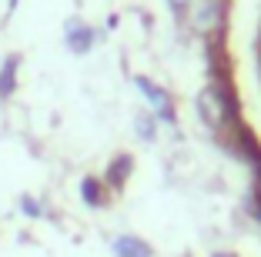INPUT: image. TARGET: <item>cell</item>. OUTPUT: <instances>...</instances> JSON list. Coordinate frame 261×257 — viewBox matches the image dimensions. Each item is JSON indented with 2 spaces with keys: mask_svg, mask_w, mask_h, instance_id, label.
<instances>
[{
  "mask_svg": "<svg viewBox=\"0 0 261 257\" xmlns=\"http://www.w3.org/2000/svg\"><path fill=\"white\" fill-rule=\"evenodd\" d=\"M111 250H114V257H154V247L144 241V237H138V234H121V237H114Z\"/></svg>",
  "mask_w": 261,
  "mask_h": 257,
  "instance_id": "2",
  "label": "cell"
},
{
  "mask_svg": "<svg viewBox=\"0 0 261 257\" xmlns=\"http://www.w3.org/2000/svg\"><path fill=\"white\" fill-rule=\"evenodd\" d=\"M248 211H251V217L261 224V181H254V190L248 194Z\"/></svg>",
  "mask_w": 261,
  "mask_h": 257,
  "instance_id": "8",
  "label": "cell"
},
{
  "mask_svg": "<svg viewBox=\"0 0 261 257\" xmlns=\"http://www.w3.org/2000/svg\"><path fill=\"white\" fill-rule=\"evenodd\" d=\"M130 170H134V157H130V154H117V157L108 164V170H104V184L114 187V190H121L124 184H127Z\"/></svg>",
  "mask_w": 261,
  "mask_h": 257,
  "instance_id": "3",
  "label": "cell"
},
{
  "mask_svg": "<svg viewBox=\"0 0 261 257\" xmlns=\"http://www.w3.org/2000/svg\"><path fill=\"white\" fill-rule=\"evenodd\" d=\"M181 257H191V254H181Z\"/></svg>",
  "mask_w": 261,
  "mask_h": 257,
  "instance_id": "12",
  "label": "cell"
},
{
  "mask_svg": "<svg viewBox=\"0 0 261 257\" xmlns=\"http://www.w3.org/2000/svg\"><path fill=\"white\" fill-rule=\"evenodd\" d=\"M17 67H20V61L17 57H7L4 61V67H0V97H10L17 87Z\"/></svg>",
  "mask_w": 261,
  "mask_h": 257,
  "instance_id": "6",
  "label": "cell"
},
{
  "mask_svg": "<svg viewBox=\"0 0 261 257\" xmlns=\"http://www.w3.org/2000/svg\"><path fill=\"white\" fill-rule=\"evenodd\" d=\"M134 127H138V137H141V140H154V134H158V117L141 113L138 121H134Z\"/></svg>",
  "mask_w": 261,
  "mask_h": 257,
  "instance_id": "7",
  "label": "cell"
},
{
  "mask_svg": "<svg viewBox=\"0 0 261 257\" xmlns=\"http://www.w3.org/2000/svg\"><path fill=\"white\" fill-rule=\"evenodd\" d=\"M171 4H174V7H177V0H171ZM181 4H185V0H181Z\"/></svg>",
  "mask_w": 261,
  "mask_h": 257,
  "instance_id": "11",
  "label": "cell"
},
{
  "mask_svg": "<svg viewBox=\"0 0 261 257\" xmlns=\"http://www.w3.org/2000/svg\"><path fill=\"white\" fill-rule=\"evenodd\" d=\"M81 197H84L87 207H104V201H108V194H104V181H97V177H84V181H81Z\"/></svg>",
  "mask_w": 261,
  "mask_h": 257,
  "instance_id": "4",
  "label": "cell"
},
{
  "mask_svg": "<svg viewBox=\"0 0 261 257\" xmlns=\"http://www.w3.org/2000/svg\"><path fill=\"white\" fill-rule=\"evenodd\" d=\"M211 257H238V254H228V250H215Z\"/></svg>",
  "mask_w": 261,
  "mask_h": 257,
  "instance_id": "10",
  "label": "cell"
},
{
  "mask_svg": "<svg viewBox=\"0 0 261 257\" xmlns=\"http://www.w3.org/2000/svg\"><path fill=\"white\" fill-rule=\"evenodd\" d=\"M91 40H94V34L87 31L84 23H81V20H70V27H67V44L74 47L77 53H84L87 47H91Z\"/></svg>",
  "mask_w": 261,
  "mask_h": 257,
  "instance_id": "5",
  "label": "cell"
},
{
  "mask_svg": "<svg viewBox=\"0 0 261 257\" xmlns=\"http://www.w3.org/2000/svg\"><path fill=\"white\" fill-rule=\"evenodd\" d=\"M138 91L147 97V104H151L154 117H161L164 124H174V104H171V97H168V91H164V87L151 83L147 77H138Z\"/></svg>",
  "mask_w": 261,
  "mask_h": 257,
  "instance_id": "1",
  "label": "cell"
},
{
  "mask_svg": "<svg viewBox=\"0 0 261 257\" xmlns=\"http://www.w3.org/2000/svg\"><path fill=\"white\" fill-rule=\"evenodd\" d=\"M20 211L27 214V217H44V204H37V197H20Z\"/></svg>",
  "mask_w": 261,
  "mask_h": 257,
  "instance_id": "9",
  "label": "cell"
}]
</instances>
